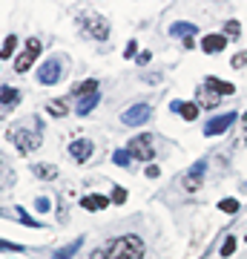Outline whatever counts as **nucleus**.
<instances>
[{"instance_id": "dca6fc26", "label": "nucleus", "mask_w": 247, "mask_h": 259, "mask_svg": "<svg viewBox=\"0 0 247 259\" xmlns=\"http://www.w3.org/2000/svg\"><path fill=\"white\" fill-rule=\"evenodd\" d=\"M20 104V90L18 87H9V83H6V87H0V107H18Z\"/></svg>"}, {"instance_id": "a211bd4d", "label": "nucleus", "mask_w": 247, "mask_h": 259, "mask_svg": "<svg viewBox=\"0 0 247 259\" xmlns=\"http://www.w3.org/2000/svg\"><path fill=\"white\" fill-rule=\"evenodd\" d=\"M195 32H199V26H195V23H187V20L170 26V35H173V37H192Z\"/></svg>"}, {"instance_id": "f257e3e1", "label": "nucleus", "mask_w": 247, "mask_h": 259, "mask_svg": "<svg viewBox=\"0 0 247 259\" xmlns=\"http://www.w3.org/2000/svg\"><path fill=\"white\" fill-rule=\"evenodd\" d=\"M144 253H146L144 239L135 236V233H127V236H118L104 250V259H144Z\"/></svg>"}, {"instance_id": "20e7f679", "label": "nucleus", "mask_w": 247, "mask_h": 259, "mask_svg": "<svg viewBox=\"0 0 247 259\" xmlns=\"http://www.w3.org/2000/svg\"><path fill=\"white\" fill-rule=\"evenodd\" d=\"M127 153L132 158H138V161H153L156 158V150H153V136H132L127 144Z\"/></svg>"}, {"instance_id": "412c9836", "label": "nucleus", "mask_w": 247, "mask_h": 259, "mask_svg": "<svg viewBox=\"0 0 247 259\" xmlns=\"http://www.w3.org/2000/svg\"><path fill=\"white\" fill-rule=\"evenodd\" d=\"M12 185H15V173H12L9 164L3 161V156H0V190H3V187H12Z\"/></svg>"}, {"instance_id": "423d86ee", "label": "nucleus", "mask_w": 247, "mask_h": 259, "mask_svg": "<svg viewBox=\"0 0 247 259\" xmlns=\"http://www.w3.org/2000/svg\"><path fill=\"white\" fill-rule=\"evenodd\" d=\"M81 29L95 40H107L110 37V23L101 18V15H83L81 18Z\"/></svg>"}, {"instance_id": "f03ea898", "label": "nucleus", "mask_w": 247, "mask_h": 259, "mask_svg": "<svg viewBox=\"0 0 247 259\" xmlns=\"http://www.w3.org/2000/svg\"><path fill=\"white\" fill-rule=\"evenodd\" d=\"M6 139L18 147L20 156H29L32 150L40 147V130H32L29 124H15V127H9V133H6Z\"/></svg>"}, {"instance_id": "1a4fd4ad", "label": "nucleus", "mask_w": 247, "mask_h": 259, "mask_svg": "<svg viewBox=\"0 0 247 259\" xmlns=\"http://www.w3.org/2000/svg\"><path fill=\"white\" fill-rule=\"evenodd\" d=\"M92 150H95V144H92L89 139H75L72 144H69V156H72L78 164H83V161H89Z\"/></svg>"}, {"instance_id": "6e6552de", "label": "nucleus", "mask_w": 247, "mask_h": 259, "mask_svg": "<svg viewBox=\"0 0 247 259\" xmlns=\"http://www.w3.org/2000/svg\"><path fill=\"white\" fill-rule=\"evenodd\" d=\"M238 112H224V115H213L207 124H204V136H221V133H227L233 124H236Z\"/></svg>"}, {"instance_id": "5701e85b", "label": "nucleus", "mask_w": 247, "mask_h": 259, "mask_svg": "<svg viewBox=\"0 0 247 259\" xmlns=\"http://www.w3.org/2000/svg\"><path fill=\"white\" fill-rule=\"evenodd\" d=\"M15 47H18V35H9L6 40H3V49H0V58L6 61V58L15 55Z\"/></svg>"}, {"instance_id": "4be33fe9", "label": "nucleus", "mask_w": 247, "mask_h": 259, "mask_svg": "<svg viewBox=\"0 0 247 259\" xmlns=\"http://www.w3.org/2000/svg\"><path fill=\"white\" fill-rule=\"evenodd\" d=\"M32 173H35L37 179H55L58 176V167L55 164H35V167H32Z\"/></svg>"}, {"instance_id": "ddd939ff", "label": "nucleus", "mask_w": 247, "mask_h": 259, "mask_svg": "<svg viewBox=\"0 0 247 259\" xmlns=\"http://www.w3.org/2000/svg\"><path fill=\"white\" fill-rule=\"evenodd\" d=\"M195 98H199V101H195V104H199V110H202V107H204V110H216V107H219V101H221L219 95H216V93H210V90H207L204 83L199 87V93H195Z\"/></svg>"}, {"instance_id": "a878e982", "label": "nucleus", "mask_w": 247, "mask_h": 259, "mask_svg": "<svg viewBox=\"0 0 247 259\" xmlns=\"http://www.w3.org/2000/svg\"><path fill=\"white\" fill-rule=\"evenodd\" d=\"M219 210L221 213H238V199H221Z\"/></svg>"}, {"instance_id": "2f4dec72", "label": "nucleus", "mask_w": 247, "mask_h": 259, "mask_svg": "<svg viewBox=\"0 0 247 259\" xmlns=\"http://www.w3.org/2000/svg\"><path fill=\"white\" fill-rule=\"evenodd\" d=\"M0 250H23V245H18V242H3V239H0Z\"/></svg>"}, {"instance_id": "72a5a7b5", "label": "nucleus", "mask_w": 247, "mask_h": 259, "mask_svg": "<svg viewBox=\"0 0 247 259\" xmlns=\"http://www.w3.org/2000/svg\"><path fill=\"white\" fill-rule=\"evenodd\" d=\"M150 58H153L150 52H138V64H141V66H144V64H150Z\"/></svg>"}, {"instance_id": "aec40b11", "label": "nucleus", "mask_w": 247, "mask_h": 259, "mask_svg": "<svg viewBox=\"0 0 247 259\" xmlns=\"http://www.w3.org/2000/svg\"><path fill=\"white\" fill-rule=\"evenodd\" d=\"M46 112H49V115H55V118H64V115H69V101H66V98L49 101V104H46Z\"/></svg>"}, {"instance_id": "4468645a", "label": "nucleus", "mask_w": 247, "mask_h": 259, "mask_svg": "<svg viewBox=\"0 0 247 259\" xmlns=\"http://www.w3.org/2000/svg\"><path fill=\"white\" fill-rule=\"evenodd\" d=\"M204 87H207L210 93H216L219 98H221V95H233V93H236V87H233L230 81H221V78H213V75L204 81Z\"/></svg>"}, {"instance_id": "9b49d317", "label": "nucleus", "mask_w": 247, "mask_h": 259, "mask_svg": "<svg viewBox=\"0 0 247 259\" xmlns=\"http://www.w3.org/2000/svg\"><path fill=\"white\" fill-rule=\"evenodd\" d=\"M170 110L178 112L184 121H195L199 118V104H192V101H170Z\"/></svg>"}, {"instance_id": "b1692460", "label": "nucleus", "mask_w": 247, "mask_h": 259, "mask_svg": "<svg viewBox=\"0 0 247 259\" xmlns=\"http://www.w3.org/2000/svg\"><path fill=\"white\" fill-rule=\"evenodd\" d=\"M112 161H115L118 167H129L132 164V156H129L127 150H115V153H112Z\"/></svg>"}, {"instance_id": "473e14b6", "label": "nucleus", "mask_w": 247, "mask_h": 259, "mask_svg": "<svg viewBox=\"0 0 247 259\" xmlns=\"http://www.w3.org/2000/svg\"><path fill=\"white\" fill-rule=\"evenodd\" d=\"M144 173H146L150 179H158V176H161V170H158V164H146V170H144Z\"/></svg>"}, {"instance_id": "6ab92c4d", "label": "nucleus", "mask_w": 247, "mask_h": 259, "mask_svg": "<svg viewBox=\"0 0 247 259\" xmlns=\"http://www.w3.org/2000/svg\"><path fill=\"white\" fill-rule=\"evenodd\" d=\"M98 101H101V93H92V95H86V98H78V115H89V112L98 107Z\"/></svg>"}, {"instance_id": "393cba45", "label": "nucleus", "mask_w": 247, "mask_h": 259, "mask_svg": "<svg viewBox=\"0 0 247 259\" xmlns=\"http://www.w3.org/2000/svg\"><path fill=\"white\" fill-rule=\"evenodd\" d=\"M221 35H224V37H238V35H241V23H238V20H227Z\"/></svg>"}, {"instance_id": "7ed1b4c3", "label": "nucleus", "mask_w": 247, "mask_h": 259, "mask_svg": "<svg viewBox=\"0 0 247 259\" xmlns=\"http://www.w3.org/2000/svg\"><path fill=\"white\" fill-rule=\"evenodd\" d=\"M66 61L64 58H49V61H43V64L37 66V81L46 83V87H55L58 81H64L66 75Z\"/></svg>"}, {"instance_id": "f704fd0d", "label": "nucleus", "mask_w": 247, "mask_h": 259, "mask_svg": "<svg viewBox=\"0 0 247 259\" xmlns=\"http://www.w3.org/2000/svg\"><path fill=\"white\" fill-rule=\"evenodd\" d=\"M241 127H244V133H247V112L241 115Z\"/></svg>"}, {"instance_id": "9d476101", "label": "nucleus", "mask_w": 247, "mask_h": 259, "mask_svg": "<svg viewBox=\"0 0 247 259\" xmlns=\"http://www.w3.org/2000/svg\"><path fill=\"white\" fill-rule=\"evenodd\" d=\"M204 173H207V161H195V167L184 176V187L187 190H199L204 185Z\"/></svg>"}, {"instance_id": "c9c22d12", "label": "nucleus", "mask_w": 247, "mask_h": 259, "mask_svg": "<svg viewBox=\"0 0 247 259\" xmlns=\"http://www.w3.org/2000/svg\"><path fill=\"white\" fill-rule=\"evenodd\" d=\"M55 259H64V256H58V253H55Z\"/></svg>"}, {"instance_id": "7c9ffc66", "label": "nucleus", "mask_w": 247, "mask_h": 259, "mask_svg": "<svg viewBox=\"0 0 247 259\" xmlns=\"http://www.w3.org/2000/svg\"><path fill=\"white\" fill-rule=\"evenodd\" d=\"M138 55V44L135 40H129L127 47H124V58H135Z\"/></svg>"}, {"instance_id": "f3484780", "label": "nucleus", "mask_w": 247, "mask_h": 259, "mask_svg": "<svg viewBox=\"0 0 247 259\" xmlns=\"http://www.w3.org/2000/svg\"><path fill=\"white\" fill-rule=\"evenodd\" d=\"M92 93H101V87H98L95 78H86L83 83H78V87L72 90V98L78 101V98H86V95H92Z\"/></svg>"}, {"instance_id": "c756f323", "label": "nucleus", "mask_w": 247, "mask_h": 259, "mask_svg": "<svg viewBox=\"0 0 247 259\" xmlns=\"http://www.w3.org/2000/svg\"><path fill=\"white\" fill-rule=\"evenodd\" d=\"M230 64L236 66V69H241V66H247V52H236V55H233V61H230Z\"/></svg>"}, {"instance_id": "39448f33", "label": "nucleus", "mask_w": 247, "mask_h": 259, "mask_svg": "<svg viewBox=\"0 0 247 259\" xmlns=\"http://www.w3.org/2000/svg\"><path fill=\"white\" fill-rule=\"evenodd\" d=\"M40 49H43V47H40V40H37V37H29L26 49H23V52L18 55V61H15V72H18V75L29 72V66L40 58Z\"/></svg>"}, {"instance_id": "0eeeda50", "label": "nucleus", "mask_w": 247, "mask_h": 259, "mask_svg": "<svg viewBox=\"0 0 247 259\" xmlns=\"http://www.w3.org/2000/svg\"><path fill=\"white\" fill-rule=\"evenodd\" d=\"M150 115H153V107H150V104H132L129 110H124L121 121H124L127 127H141V124L150 121Z\"/></svg>"}, {"instance_id": "bb28decb", "label": "nucleus", "mask_w": 247, "mask_h": 259, "mask_svg": "<svg viewBox=\"0 0 247 259\" xmlns=\"http://www.w3.org/2000/svg\"><path fill=\"white\" fill-rule=\"evenodd\" d=\"M233 253H236V236H227L221 245V256H233Z\"/></svg>"}, {"instance_id": "f8f14e48", "label": "nucleus", "mask_w": 247, "mask_h": 259, "mask_svg": "<svg viewBox=\"0 0 247 259\" xmlns=\"http://www.w3.org/2000/svg\"><path fill=\"white\" fill-rule=\"evenodd\" d=\"M107 204H110V199H107V196H101V193H86L81 199V207H83V210H89V213L104 210Z\"/></svg>"}, {"instance_id": "cd10ccee", "label": "nucleus", "mask_w": 247, "mask_h": 259, "mask_svg": "<svg viewBox=\"0 0 247 259\" xmlns=\"http://www.w3.org/2000/svg\"><path fill=\"white\" fill-rule=\"evenodd\" d=\"M110 202L124 204V202H127V190H124V187H115V190H112V196H110Z\"/></svg>"}, {"instance_id": "2eb2a0df", "label": "nucleus", "mask_w": 247, "mask_h": 259, "mask_svg": "<svg viewBox=\"0 0 247 259\" xmlns=\"http://www.w3.org/2000/svg\"><path fill=\"white\" fill-rule=\"evenodd\" d=\"M224 47H227V37L224 35H204V40H202V49L207 55H216V52H221Z\"/></svg>"}, {"instance_id": "c85d7f7f", "label": "nucleus", "mask_w": 247, "mask_h": 259, "mask_svg": "<svg viewBox=\"0 0 247 259\" xmlns=\"http://www.w3.org/2000/svg\"><path fill=\"white\" fill-rule=\"evenodd\" d=\"M35 210H37V213H46V210H52V202H49L46 196H40V199L35 202Z\"/></svg>"}]
</instances>
